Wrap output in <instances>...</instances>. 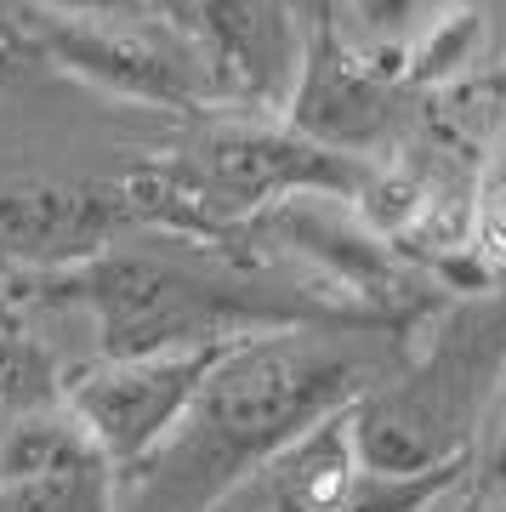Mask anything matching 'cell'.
Here are the masks:
<instances>
[{
    "label": "cell",
    "mask_w": 506,
    "mask_h": 512,
    "mask_svg": "<svg viewBox=\"0 0 506 512\" xmlns=\"http://www.w3.org/2000/svg\"><path fill=\"white\" fill-rule=\"evenodd\" d=\"M421 6L427 0H353V18L370 46H404L421 29Z\"/></svg>",
    "instance_id": "obj_11"
},
{
    "label": "cell",
    "mask_w": 506,
    "mask_h": 512,
    "mask_svg": "<svg viewBox=\"0 0 506 512\" xmlns=\"http://www.w3.org/2000/svg\"><path fill=\"white\" fill-rule=\"evenodd\" d=\"M478 194H506V126H501V137H495V148H489V160H484V171H478Z\"/></svg>",
    "instance_id": "obj_14"
},
{
    "label": "cell",
    "mask_w": 506,
    "mask_h": 512,
    "mask_svg": "<svg viewBox=\"0 0 506 512\" xmlns=\"http://www.w3.org/2000/svg\"><path fill=\"white\" fill-rule=\"evenodd\" d=\"M467 251L489 274H506V194H478L472 188V234Z\"/></svg>",
    "instance_id": "obj_12"
},
{
    "label": "cell",
    "mask_w": 506,
    "mask_h": 512,
    "mask_svg": "<svg viewBox=\"0 0 506 512\" xmlns=\"http://www.w3.org/2000/svg\"><path fill=\"white\" fill-rule=\"evenodd\" d=\"M148 12L165 18L171 29H188V35H194V0H148Z\"/></svg>",
    "instance_id": "obj_15"
},
{
    "label": "cell",
    "mask_w": 506,
    "mask_h": 512,
    "mask_svg": "<svg viewBox=\"0 0 506 512\" xmlns=\"http://www.w3.org/2000/svg\"><path fill=\"white\" fill-rule=\"evenodd\" d=\"M364 387V353L325 330H262L245 336L199 387V399L143 461H154L148 501L160 512H194L222 501L268 456H279L319 416L342 410Z\"/></svg>",
    "instance_id": "obj_1"
},
{
    "label": "cell",
    "mask_w": 506,
    "mask_h": 512,
    "mask_svg": "<svg viewBox=\"0 0 506 512\" xmlns=\"http://www.w3.org/2000/svg\"><path fill=\"white\" fill-rule=\"evenodd\" d=\"M489 467H495V478H506V427H501V450H495V461H489Z\"/></svg>",
    "instance_id": "obj_16"
},
{
    "label": "cell",
    "mask_w": 506,
    "mask_h": 512,
    "mask_svg": "<svg viewBox=\"0 0 506 512\" xmlns=\"http://www.w3.org/2000/svg\"><path fill=\"white\" fill-rule=\"evenodd\" d=\"M40 40L63 69H74L80 80H97L120 97H143V103H165V109H199L205 97H217L211 63H188L182 46L160 40L143 23L46 18Z\"/></svg>",
    "instance_id": "obj_7"
},
{
    "label": "cell",
    "mask_w": 506,
    "mask_h": 512,
    "mask_svg": "<svg viewBox=\"0 0 506 512\" xmlns=\"http://www.w3.org/2000/svg\"><path fill=\"white\" fill-rule=\"evenodd\" d=\"M52 296L86 302L103 330V359H131L154 348H188V342H239L262 330H302L319 313L308 302H273L262 285L182 268L143 245H114L80 268L52 274ZM325 325V319H319Z\"/></svg>",
    "instance_id": "obj_2"
},
{
    "label": "cell",
    "mask_w": 506,
    "mask_h": 512,
    "mask_svg": "<svg viewBox=\"0 0 506 512\" xmlns=\"http://www.w3.org/2000/svg\"><path fill=\"white\" fill-rule=\"evenodd\" d=\"M381 126H387L381 80L370 69H359V57L336 35H319L302 52V69H296L290 131H302V137L336 148V154H359L381 137Z\"/></svg>",
    "instance_id": "obj_8"
},
{
    "label": "cell",
    "mask_w": 506,
    "mask_h": 512,
    "mask_svg": "<svg viewBox=\"0 0 506 512\" xmlns=\"http://www.w3.org/2000/svg\"><path fill=\"white\" fill-rule=\"evenodd\" d=\"M194 35L217 52V63H234L245 92H268L285 52V23L273 0H194Z\"/></svg>",
    "instance_id": "obj_9"
},
{
    "label": "cell",
    "mask_w": 506,
    "mask_h": 512,
    "mask_svg": "<svg viewBox=\"0 0 506 512\" xmlns=\"http://www.w3.org/2000/svg\"><path fill=\"white\" fill-rule=\"evenodd\" d=\"M370 160L336 154L290 126H256V120H222L199 143V194L217 205L222 222H251L262 211L302 194L359 200Z\"/></svg>",
    "instance_id": "obj_4"
},
{
    "label": "cell",
    "mask_w": 506,
    "mask_h": 512,
    "mask_svg": "<svg viewBox=\"0 0 506 512\" xmlns=\"http://www.w3.org/2000/svg\"><path fill=\"white\" fill-rule=\"evenodd\" d=\"M148 228L131 183H12L0 188V256L40 274L80 268L114 239Z\"/></svg>",
    "instance_id": "obj_6"
},
{
    "label": "cell",
    "mask_w": 506,
    "mask_h": 512,
    "mask_svg": "<svg viewBox=\"0 0 506 512\" xmlns=\"http://www.w3.org/2000/svg\"><path fill=\"white\" fill-rule=\"evenodd\" d=\"M46 18H80V23H143L154 18L148 0H35Z\"/></svg>",
    "instance_id": "obj_13"
},
{
    "label": "cell",
    "mask_w": 506,
    "mask_h": 512,
    "mask_svg": "<svg viewBox=\"0 0 506 512\" xmlns=\"http://www.w3.org/2000/svg\"><path fill=\"white\" fill-rule=\"evenodd\" d=\"M256 228H268L290 245V251H302L319 268V274L336 285L342 302H359L364 313H387V308H410L421 302V291L433 285L421 262L387 245L381 234H370L359 222V211L347 200H330V194H302V200H285L251 217Z\"/></svg>",
    "instance_id": "obj_5"
},
{
    "label": "cell",
    "mask_w": 506,
    "mask_h": 512,
    "mask_svg": "<svg viewBox=\"0 0 506 512\" xmlns=\"http://www.w3.org/2000/svg\"><path fill=\"white\" fill-rule=\"evenodd\" d=\"M239 342H188L131 359H97L69 382V416L80 421V433L97 444L103 461H143Z\"/></svg>",
    "instance_id": "obj_3"
},
{
    "label": "cell",
    "mask_w": 506,
    "mask_h": 512,
    "mask_svg": "<svg viewBox=\"0 0 506 512\" xmlns=\"http://www.w3.org/2000/svg\"><path fill=\"white\" fill-rule=\"evenodd\" d=\"M495 512H506V507H495Z\"/></svg>",
    "instance_id": "obj_17"
},
{
    "label": "cell",
    "mask_w": 506,
    "mask_h": 512,
    "mask_svg": "<svg viewBox=\"0 0 506 512\" xmlns=\"http://www.w3.org/2000/svg\"><path fill=\"white\" fill-rule=\"evenodd\" d=\"M478 40H484V18H478V6H450V12H438L416 29V46H410V74H416L421 86H433V80H450L472 63L478 52Z\"/></svg>",
    "instance_id": "obj_10"
}]
</instances>
